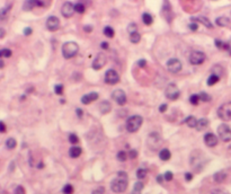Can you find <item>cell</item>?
<instances>
[{
  "label": "cell",
  "mask_w": 231,
  "mask_h": 194,
  "mask_svg": "<svg viewBox=\"0 0 231 194\" xmlns=\"http://www.w3.org/2000/svg\"><path fill=\"white\" fill-rule=\"evenodd\" d=\"M102 49H104V50H107V49H108V43H107V42H103V43H102Z\"/></svg>",
  "instance_id": "cell-53"
},
{
  "label": "cell",
  "mask_w": 231,
  "mask_h": 194,
  "mask_svg": "<svg viewBox=\"0 0 231 194\" xmlns=\"http://www.w3.org/2000/svg\"><path fill=\"white\" fill-rule=\"evenodd\" d=\"M79 51V46L76 42H67L62 46V54L65 59H71L77 55Z\"/></svg>",
  "instance_id": "cell-2"
},
{
  "label": "cell",
  "mask_w": 231,
  "mask_h": 194,
  "mask_svg": "<svg viewBox=\"0 0 231 194\" xmlns=\"http://www.w3.org/2000/svg\"><path fill=\"white\" fill-rule=\"evenodd\" d=\"M208 125H209V121L206 120V119H201L197 121V125H196V130L197 131H203L204 129H206L208 128Z\"/></svg>",
  "instance_id": "cell-23"
},
{
  "label": "cell",
  "mask_w": 231,
  "mask_h": 194,
  "mask_svg": "<svg viewBox=\"0 0 231 194\" xmlns=\"http://www.w3.org/2000/svg\"><path fill=\"white\" fill-rule=\"evenodd\" d=\"M46 27H47L49 31H51V32L58 31L59 27H60V21H59V18L55 17V16L49 17L47 21H46Z\"/></svg>",
  "instance_id": "cell-13"
},
{
  "label": "cell",
  "mask_w": 231,
  "mask_h": 194,
  "mask_svg": "<svg viewBox=\"0 0 231 194\" xmlns=\"http://www.w3.org/2000/svg\"><path fill=\"white\" fill-rule=\"evenodd\" d=\"M54 92L56 95H62L63 94V85H56L54 87Z\"/></svg>",
  "instance_id": "cell-41"
},
{
  "label": "cell",
  "mask_w": 231,
  "mask_h": 194,
  "mask_svg": "<svg viewBox=\"0 0 231 194\" xmlns=\"http://www.w3.org/2000/svg\"><path fill=\"white\" fill-rule=\"evenodd\" d=\"M147 144L150 150H153V151L159 150V148L161 146V138H160V135L156 132L150 133V135L148 137L147 139Z\"/></svg>",
  "instance_id": "cell-4"
},
{
  "label": "cell",
  "mask_w": 231,
  "mask_h": 194,
  "mask_svg": "<svg viewBox=\"0 0 231 194\" xmlns=\"http://www.w3.org/2000/svg\"><path fill=\"white\" fill-rule=\"evenodd\" d=\"M142 21H143V23L146 24V25H151L152 24V21H153V18H152V16L150 15V14H148V12H146V14H143L142 15Z\"/></svg>",
  "instance_id": "cell-28"
},
{
  "label": "cell",
  "mask_w": 231,
  "mask_h": 194,
  "mask_svg": "<svg viewBox=\"0 0 231 194\" xmlns=\"http://www.w3.org/2000/svg\"><path fill=\"white\" fill-rule=\"evenodd\" d=\"M182 68H183V64H182V62L179 61L178 59H170L167 62V69L170 72H173V73L179 72L182 70Z\"/></svg>",
  "instance_id": "cell-10"
},
{
  "label": "cell",
  "mask_w": 231,
  "mask_h": 194,
  "mask_svg": "<svg viewBox=\"0 0 231 194\" xmlns=\"http://www.w3.org/2000/svg\"><path fill=\"white\" fill-rule=\"evenodd\" d=\"M220 80V77L219 76H217V75H214V73H212L210 77L208 78V85L209 86H213V85H215L217 82Z\"/></svg>",
  "instance_id": "cell-26"
},
{
  "label": "cell",
  "mask_w": 231,
  "mask_h": 194,
  "mask_svg": "<svg viewBox=\"0 0 231 194\" xmlns=\"http://www.w3.org/2000/svg\"><path fill=\"white\" fill-rule=\"evenodd\" d=\"M188 28L190 30V31H193V32H195V31H197L199 30V24L197 23H190L188 25Z\"/></svg>",
  "instance_id": "cell-42"
},
{
  "label": "cell",
  "mask_w": 231,
  "mask_h": 194,
  "mask_svg": "<svg viewBox=\"0 0 231 194\" xmlns=\"http://www.w3.org/2000/svg\"><path fill=\"white\" fill-rule=\"evenodd\" d=\"M130 41L132 42L133 44H137V43L141 41V35L138 32L133 33V34H130Z\"/></svg>",
  "instance_id": "cell-29"
},
{
  "label": "cell",
  "mask_w": 231,
  "mask_h": 194,
  "mask_svg": "<svg viewBox=\"0 0 231 194\" xmlns=\"http://www.w3.org/2000/svg\"><path fill=\"white\" fill-rule=\"evenodd\" d=\"M3 66H5L3 61H2V60H0V68H3Z\"/></svg>",
  "instance_id": "cell-57"
},
{
  "label": "cell",
  "mask_w": 231,
  "mask_h": 194,
  "mask_svg": "<svg viewBox=\"0 0 231 194\" xmlns=\"http://www.w3.org/2000/svg\"><path fill=\"white\" fill-rule=\"evenodd\" d=\"M14 194H25V190L23 186H17V188L15 190V193Z\"/></svg>",
  "instance_id": "cell-45"
},
{
  "label": "cell",
  "mask_w": 231,
  "mask_h": 194,
  "mask_svg": "<svg viewBox=\"0 0 231 194\" xmlns=\"http://www.w3.org/2000/svg\"><path fill=\"white\" fill-rule=\"evenodd\" d=\"M142 122H143V119H142L140 115L131 116V117L127 120V122H126V130L131 133L137 132L138 130L141 128Z\"/></svg>",
  "instance_id": "cell-3"
},
{
  "label": "cell",
  "mask_w": 231,
  "mask_h": 194,
  "mask_svg": "<svg viewBox=\"0 0 231 194\" xmlns=\"http://www.w3.org/2000/svg\"><path fill=\"white\" fill-rule=\"evenodd\" d=\"M69 142L71 143V144H77V143L79 142V138L77 137V134L71 133V134L69 135Z\"/></svg>",
  "instance_id": "cell-37"
},
{
  "label": "cell",
  "mask_w": 231,
  "mask_h": 194,
  "mask_svg": "<svg viewBox=\"0 0 231 194\" xmlns=\"http://www.w3.org/2000/svg\"><path fill=\"white\" fill-rule=\"evenodd\" d=\"M215 23L220 27H227L230 25V19L228 17H219V18H217Z\"/></svg>",
  "instance_id": "cell-21"
},
{
  "label": "cell",
  "mask_w": 231,
  "mask_h": 194,
  "mask_svg": "<svg viewBox=\"0 0 231 194\" xmlns=\"http://www.w3.org/2000/svg\"><path fill=\"white\" fill-rule=\"evenodd\" d=\"M24 34H25V35H31V34H32V28H30V27L25 28V30H24Z\"/></svg>",
  "instance_id": "cell-52"
},
{
  "label": "cell",
  "mask_w": 231,
  "mask_h": 194,
  "mask_svg": "<svg viewBox=\"0 0 231 194\" xmlns=\"http://www.w3.org/2000/svg\"><path fill=\"white\" fill-rule=\"evenodd\" d=\"M81 153H82L81 148H80V147H77V146L70 148V150H69V155H70L71 158H78V157L81 155Z\"/></svg>",
  "instance_id": "cell-20"
},
{
  "label": "cell",
  "mask_w": 231,
  "mask_h": 194,
  "mask_svg": "<svg viewBox=\"0 0 231 194\" xmlns=\"http://www.w3.org/2000/svg\"><path fill=\"white\" fill-rule=\"evenodd\" d=\"M170 157H171V153H170V151H169L168 149H161V150L159 151V158H160L161 160H164V162L169 160Z\"/></svg>",
  "instance_id": "cell-22"
},
{
  "label": "cell",
  "mask_w": 231,
  "mask_h": 194,
  "mask_svg": "<svg viewBox=\"0 0 231 194\" xmlns=\"http://www.w3.org/2000/svg\"><path fill=\"white\" fill-rule=\"evenodd\" d=\"M9 57H11V51L9 49L0 50V58H9Z\"/></svg>",
  "instance_id": "cell-34"
},
{
  "label": "cell",
  "mask_w": 231,
  "mask_h": 194,
  "mask_svg": "<svg viewBox=\"0 0 231 194\" xmlns=\"http://www.w3.org/2000/svg\"><path fill=\"white\" fill-rule=\"evenodd\" d=\"M42 6H44V3H43L41 0H26L24 2L23 9L26 11H30L33 8H35V7H42Z\"/></svg>",
  "instance_id": "cell-15"
},
{
  "label": "cell",
  "mask_w": 231,
  "mask_h": 194,
  "mask_svg": "<svg viewBox=\"0 0 231 194\" xmlns=\"http://www.w3.org/2000/svg\"><path fill=\"white\" fill-rule=\"evenodd\" d=\"M138 30L137 25L134 24V23H132V24H130L129 25V27H127V32L130 33V34H133V33H135Z\"/></svg>",
  "instance_id": "cell-40"
},
{
  "label": "cell",
  "mask_w": 231,
  "mask_h": 194,
  "mask_svg": "<svg viewBox=\"0 0 231 194\" xmlns=\"http://www.w3.org/2000/svg\"><path fill=\"white\" fill-rule=\"evenodd\" d=\"M62 192L64 194H72L74 193V186H72L71 184L64 185V187L62 188Z\"/></svg>",
  "instance_id": "cell-32"
},
{
  "label": "cell",
  "mask_w": 231,
  "mask_h": 194,
  "mask_svg": "<svg viewBox=\"0 0 231 194\" xmlns=\"http://www.w3.org/2000/svg\"><path fill=\"white\" fill-rule=\"evenodd\" d=\"M6 132V124L3 122H0V133Z\"/></svg>",
  "instance_id": "cell-49"
},
{
  "label": "cell",
  "mask_w": 231,
  "mask_h": 194,
  "mask_svg": "<svg viewBox=\"0 0 231 194\" xmlns=\"http://www.w3.org/2000/svg\"><path fill=\"white\" fill-rule=\"evenodd\" d=\"M185 123L188 125L189 128H196V125H197V120H196L194 116H188V117L185 120Z\"/></svg>",
  "instance_id": "cell-27"
},
{
  "label": "cell",
  "mask_w": 231,
  "mask_h": 194,
  "mask_svg": "<svg viewBox=\"0 0 231 194\" xmlns=\"http://www.w3.org/2000/svg\"><path fill=\"white\" fill-rule=\"evenodd\" d=\"M118 81H120V75H118L115 70L111 69V70H108V71L105 73L106 84H108V85H115V84H117Z\"/></svg>",
  "instance_id": "cell-9"
},
{
  "label": "cell",
  "mask_w": 231,
  "mask_h": 194,
  "mask_svg": "<svg viewBox=\"0 0 231 194\" xmlns=\"http://www.w3.org/2000/svg\"><path fill=\"white\" fill-rule=\"evenodd\" d=\"M74 5L72 2H69V1H67V2H64L62 6V9H61V12H62V15L65 17V18H69V17H71L72 15L74 14Z\"/></svg>",
  "instance_id": "cell-12"
},
{
  "label": "cell",
  "mask_w": 231,
  "mask_h": 194,
  "mask_svg": "<svg viewBox=\"0 0 231 194\" xmlns=\"http://www.w3.org/2000/svg\"><path fill=\"white\" fill-rule=\"evenodd\" d=\"M16 146H17V142H16V140L14 139V138H9L7 141H6V147L8 148V149H15L16 148Z\"/></svg>",
  "instance_id": "cell-30"
},
{
  "label": "cell",
  "mask_w": 231,
  "mask_h": 194,
  "mask_svg": "<svg viewBox=\"0 0 231 194\" xmlns=\"http://www.w3.org/2000/svg\"><path fill=\"white\" fill-rule=\"evenodd\" d=\"M0 194H1V186H0Z\"/></svg>",
  "instance_id": "cell-58"
},
{
  "label": "cell",
  "mask_w": 231,
  "mask_h": 194,
  "mask_svg": "<svg viewBox=\"0 0 231 194\" xmlns=\"http://www.w3.org/2000/svg\"><path fill=\"white\" fill-rule=\"evenodd\" d=\"M99 97V95L97 93H89V94H86L81 97V103L85 104V105H88L90 103L95 102L97 98Z\"/></svg>",
  "instance_id": "cell-17"
},
{
  "label": "cell",
  "mask_w": 231,
  "mask_h": 194,
  "mask_svg": "<svg viewBox=\"0 0 231 194\" xmlns=\"http://www.w3.org/2000/svg\"><path fill=\"white\" fill-rule=\"evenodd\" d=\"M76 112H77L78 117H81V116H82V111H81L80 108H77V110H76Z\"/></svg>",
  "instance_id": "cell-54"
},
{
  "label": "cell",
  "mask_w": 231,
  "mask_h": 194,
  "mask_svg": "<svg viewBox=\"0 0 231 194\" xmlns=\"http://www.w3.org/2000/svg\"><path fill=\"white\" fill-rule=\"evenodd\" d=\"M218 116L223 121L231 120V102L222 104L218 110Z\"/></svg>",
  "instance_id": "cell-5"
},
{
  "label": "cell",
  "mask_w": 231,
  "mask_h": 194,
  "mask_svg": "<svg viewBox=\"0 0 231 194\" xmlns=\"http://www.w3.org/2000/svg\"><path fill=\"white\" fill-rule=\"evenodd\" d=\"M116 157H117V159H118L120 162H125L126 158H127L125 151H118V153H117Z\"/></svg>",
  "instance_id": "cell-39"
},
{
  "label": "cell",
  "mask_w": 231,
  "mask_h": 194,
  "mask_svg": "<svg viewBox=\"0 0 231 194\" xmlns=\"http://www.w3.org/2000/svg\"><path fill=\"white\" fill-rule=\"evenodd\" d=\"M218 134L220 139L223 142H229L231 141V129L227 124H221L218 128Z\"/></svg>",
  "instance_id": "cell-6"
},
{
  "label": "cell",
  "mask_w": 231,
  "mask_h": 194,
  "mask_svg": "<svg viewBox=\"0 0 231 194\" xmlns=\"http://www.w3.org/2000/svg\"><path fill=\"white\" fill-rule=\"evenodd\" d=\"M165 95L166 97L171 99V101H176L180 95V92H179L178 87L175 85V84H169L166 88V92H165Z\"/></svg>",
  "instance_id": "cell-7"
},
{
  "label": "cell",
  "mask_w": 231,
  "mask_h": 194,
  "mask_svg": "<svg viewBox=\"0 0 231 194\" xmlns=\"http://www.w3.org/2000/svg\"><path fill=\"white\" fill-rule=\"evenodd\" d=\"M204 142L208 147H214L218 144V138L213 133L209 132L204 135Z\"/></svg>",
  "instance_id": "cell-16"
},
{
  "label": "cell",
  "mask_w": 231,
  "mask_h": 194,
  "mask_svg": "<svg viewBox=\"0 0 231 194\" xmlns=\"http://www.w3.org/2000/svg\"><path fill=\"white\" fill-rule=\"evenodd\" d=\"M205 59H206L205 54H204L203 52H201V51L192 52V53H190V55H189V62H190L192 64H194V66L202 64L203 62L205 61Z\"/></svg>",
  "instance_id": "cell-8"
},
{
  "label": "cell",
  "mask_w": 231,
  "mask_h": 194,
  "mask_svg": "<svg viewBox=\"0 0 231 194\" xmlns=\"http://www.w3.org/2000/svg\"><path fill=\"white\" fill-rule=\"evenodd\" d=\"M138 64H139V67L143 68V67H146L147 62H146V60H139V62H138Z\"/></svg>",
  "instance_id": "cell-51"
},
{
  "label": "cell",
  "mask_w": 231,
  "mask_h": 194,
  "mask_svg": "<svg viewBox=\"0 0 231 194\" xmlns=\"http://www.w3.org/2000/svg\"><path fill=\"white\" fill-rule=\"evenodd\" d=\"M138 156V151L137 150H131L130 151V158L131 159H134V158H137Z\"/></svg>",
  "instance_id": "cell-46"
},
{
  "label": "cell",
  "mask_w": 231,
  "mask_h": 194,
  "mask_svg": "<svg viewBox=\"0 0 231 194\" xmlns=\"http://www.w3.org/2000/svg\"><path fill=\"white\" fill-rule=\"evenodd\" d=\"M157 181H158V183H162V181H164V177H162L161 175H158V176H157Z\"/></svg>",
  "instance_id": "cell-55"
},
{
  "label": "cell",
  "mask_w": 231,
  "mask_h": 194,
  "mask_svg": "<svg viewBox=\"0 0 231 194\" xmlns=\"http://www.w3.org/2000/svg\"><path fill=\"white\" fill-rule=\"evenodd\" d=\"M112 98L121 106L126 103V95L122 89H116V90L112 93Z\"/></svg>",
  "instance_id": "cell-11"
},
{
  "label": "cell",
  "mask_w": 231,
  "mask_h": 194,
  "mask_svg": "<svg viewBox=\"0 0 231 194\" xmlns=\"http://www.w3.org/2000/svg\"><path fill=\"white\" fill-rule=\"evenodd\" d=\"M200 95H196V94H194V95H192L190 96V98H189V102L192 105H199V103H200Z\"/></svg>",
  "instance_id": "cell-31"
},
{
  "label": "cell",
  "mask_w": 231,
  "mask_h": 194,
  "mask_svg": "<svg viewBox=\"0 0 231 194\" xmlns=\"http://www.w3.org/2000/svg\"><path fill=\"white\" fill-rule=\"evenodd\" d=\"M143 190V183L141 182H137L133 186V190H132V194H141Z\"/></svg>",
  "instance_id": "cell-25"
},
{
  "label": "cell",
  "mask_w": 231,
  "mask_h": 194,
  "mask_svg": "<svg viewBox=\"0 0 231 194\" xmlns=\"http://www.w3.org/2000/svg\"><path fill=\"white\" fill-rule=\"evenodd\" d=\"M185 180H186L187 182H190V181L193 180V175L190 173H186L185 174Z\"/></svg>",
  "instance_id": "cell-50"
},
{
  "label": "cell",
  "mask_w": 231,
  "mask_h": 194,
  "mask_svg": "<svg viewBox=\"0 0 231 194\" xmlns=\"http://www.w3.org/2000/svg\"><path fill=\"white\" fill-rule=\"evenodd\" d=\"M212 194H228V193H227L226 191H223V190H219V188H218V190H213V191H212Z\"/></svg>",
  "instance_id": "cell-47"
},
{
  "label": "cell",
  "mask_w": 231,
  "mask_h": 194,
  "mask_svg": "<svg viewBox=\"0 0 231 194\" xmlns=\"http://www.w3.org/2000/svg\"><path fill=\"white\" fill-rule=\"evenodd\" d=\"M173 177H174V174L171 173V172H167V173L165 174V176H164V178H165L167 182H170V181L173 180Z\"/></svg>",
  "instance_id": "cell-43"
},
{
  "label": "cell",
  "mask_w": 231,
  "mask_h": 194,
  "mask_svg": "<svg viewBox=\"0 0 231 194\" xmlns=\"http://www.w3.org/2000/svg\"><path fill=\"white\" fill-rule=\"evenodd\" d=\"M104 192H105V188H104L103 186H99L98 188H96V190H94V191H93V193H91V194H104Z\"/></svg>",
  "instance_id": "cell-44"
},
{
  "label": "cell",
  "mask_w": 231,
  "mask_h": 194,
  "mask_svg": "<svg viewBox=\"0 0 231 194\" xmlns=\"http://www.w3.org/2000/svg\"><path fill=\"white\" fill-rule=\"evenodd\" d=\"M166 111H167V105H166V104H162V105L159 106V112L164 113V112H166Z\"/></svg>",
  "instance_id": "cell-48"
},
{
  "label": "cell",
  "mask_w": 231,
  "mask_h": 194,
  "mask_svg": "<svg viewBox=\"0 0 231 194\" xmlns=\"http://www.w3.org/2000/svg\"><path fill=\"white\" fill-rule=\"evenodd\" d=\"M146 176H147V171H146V169H143V168H140V169H138L137 177L139 178V180H143Z\"/></svg>",
  "instance_id": "cell-36"
},
{
  "label": "cell",
  "mask_w": 231,
  "mask_h": 194,
  "mask_svg": "<svg viewBox=\"0 0 231 194\" xmlns=\"http://www.w3.org/2000/svg\"><path fill=\"white\" fill-rule=\"evenodd\" d=\"M104 34H105L107 37H113L114 36V30L109 26H106L104 28Z\"/></svg>",
  "instance_id": "cell-35"
},
{
  "label": "cell",
  "mask_w": 231,
  "mask_h": 194,
  "mask_svg": "<svg viewBox=\"0 0 231 194\" xmlns=\"http://www.w3.org/2000/svg\"><path fill=\"white\" fill-rule=\"evenodd\" d=\"M85 31H86V32H91V31H93V27H91V26H85Z\"/></svg>",
  "instance_id": "cell-56"
},
{
  "label": "cell",
  "mask_w": 231,
  "mask_h": 194,
  "mask_svg": "<svg viewBox=\"0 0 231 194\" xmlns=\"http://www.w3.org/2000/svg\"><path fill=\"white\" fill-rule=\"evenodd\" d=\"M200 99L203 101V102H210L211 101V96L206 93H201L200 94Z\"/></svg>",
  "instance_id": "cell-38"
},
{
  "label": "cell",
  "mask_w": 231,
  "mask_h": 194,
  "mask_svg": "<svg viewBox=\"0 0 231 194\" xmlns=\"http://www.w3.org/2000/svg\"><path fill=\"white\" fill-rule=\"evenodd\" d=\"M214 1H217V0H214Z\"/></svg>",
  "instance_id": "cell-59"
},
{
  "label": "cell",
  "mask_w": 231,
  "mask_h": 194,
  "mask_svg": "<svg viewBox=\"0 0 231 194\" xmlns=\"http://www.w3.org/2000/svg\"><path fill=\"white\" fill-rule=\"evenodd\" d=\"M85 5L84 3H81V2H78V3H76L74 5V10L77 11V12H79V14H84L85 12Z\"/></svg>",
  "instance_id": "cell-33"
},
{
  "label": "cell",
  "mask_w": 231,
  "mask_h": 194,
  "mask_svg": "<svg viewBox=\"0 0 231 194\" xmlns=\"http://www.w3.org/2000/svg\"><path fill=\"white\" fill-rule=\"evenodd\" d=\"M213 178H214V181H215L217 183H222V182L227 178V174L224 173V172H218V173L214 174Z\"/></svg>",
  "instance_id": "cell-24"
},
{
  "label": "cell",
  "mask_w": 231,
  "mask_h": 194,
  "mask_svg": "<svg viewBox=\"0 0 231 194\" xmlns=\"http://www.w3.org/2000/svg\"><path fill=\"white\" fill-rule=\"evenodd\" d=\"M111 188L115 193H123L127 188V174L125 172H118L115 180L111 183Z\"/></svg>",
  "instance_id": "cell-1"
},
{
  "label": "cell",
  "mask_w": 231,
  "mask_h": 194,
  "mask_svg": "<svg viewBox=\"0 0 231 194\" xmlns=\"http://www.w3.org/2000/svg\"><path fill=\"white\" fill-rule=\"evenodd\" d=\"M192 21H194L195 23H201V24H203L204 26H206V27H209V28H212L213 26H212V24H211V21L206 18V17H203V16H199V17H193L192 18Z\"/></svg>",
  "instance_id": "cell-19"
},
{
  "label": "cell",
  "mask_w": 231,
  "mask_h": 194,
  "mask_svg": "<svg viewBox=\"0 0 231 194\" xmlns=\"http://www.w3.org/2000/svg\"><path fill=\"white\" fill-rule=\"evenodd\" d=\"M106 64V57L104 53H98V55L96 57V59L93 62V68L95 70H99L102 69Z\"/></svg>",
  "instance_id": "cell-14"
},
{
  "label": "cell",
  "mask_w": 231,
  "mask_h": 194,
  "mask_svg": "<svg viewBox=\"0 0 231 194\" xmlns=\"http://www.w3.org/2000/svg\"><path fill=\"white\" fill-rule=\"evenodd\" d=\"M98 110L100 111L102 114H107V113L111 112V110H112V105H111V103L109 102L104 101V102H102L100 104H99Z\"/></svg>",
  "instance_id": "cell-18"
}]
</instances>
